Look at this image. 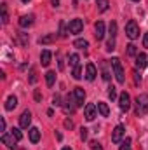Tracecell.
<instances>
[{"mask_svg": "<svg viewBox=\"0 0 148 150\" xmlns=\"http://www.w3.org/2000/svg\"><path fill=\"white\" fill-rule=\"evenodd\" d=\"M28 134H30V142L32 143H38L40 142V131H38V127H30Z\"/></svg>", "mask_w": 148, "mask_h": 150, "instance_id": "obj_18", "label": "cell"}, {"mask_svg": "<svg viewBox=\"0 0 148 150\" xmlns=\"http://www.w3.org/2000/svg\"><path fill=\"white\" fill-rule=\"evenodd\" d=\"M87 134H89V129L82 127V129H80V140H82V142H85V140H87Z\"/></svg>", "mask_w": 148, "mask_h": 150, "instance_id": "obj_36", "label": "cell"}, {"mask_svg": "<svg viewBox=\"0 0 148 150\" xmlns=\"http://www.w3.org/2000/svg\"><path fill=\"white\" fill-rule=\"evenodd\" d=\"M140 145L141 150H148V131H143L141 136H140Z\"/></svg>", "mask_w": 148, "mask_h": 150, "instance_id": "obj_21", "label": "cell"}, {"mask_svg": "<svg viewBox=\"0 0 148 150\" xmlns=\"http://www.w3.org/2000/svg\"><path fill=\"white\" fill-rule=\"evenodd\" d=\"M75 108H78V107H77V101H75L73 93H70V94H66V98H65V110L70 112V113H73Z\"/></svg>", "mask_w": 148, "mask_h": 150, "instance_id": "obj_8", "label": "cell"}, {"mask_svg": "<svg viewBox=\"0 0 148 150\" xmlns=\"http://www.w3.org/2000/svg\"><path fill=\"white\" fill-rule=\"evenodd\" d=\"M96 75H98L96 67H94L92 63H89V65L85 67V79H87V80H94V79H96Z\"/></svg>", "mask_w": 148, "mask_h": 150, "instance_id": "obj_14", "label": "cell"}, {"mask_svg": "<svg viewBox=\"0 0 148 150\" xmlns=\"http://www.w3.org/2000/svg\"><path fill=\"white\" fill-rule=\"evenodd\" d=\"M73 96L75 101H77V107H84V101H85V91L82 87H75L73 89Z\"/></svg>", "mask_w": 148, "mask_h": 150, "instance_id": "obj_9", "label": "cell"}, {"mask_svg": "<svg viewBox=\"0 0 148 150\" xmlns=\"http://www.w3.org/2000/svg\"><path fill=\"white\" fill-rule=\"evenodd\" d=\"M52 5H54V7H58V5H59V0H52Z\"/></svg>", "mask_w": 148, "mask_h": 150, "instance_id": "obj_45", "label": "cell"}, {"mask_svg": "<svg viewBox=\"0 0 148 150\" xmlns=\"http://www.w3.org/2000/svg\"><path fill=\"white\" fill-rule=\"evenodd\" d=\"M21 2H23V4H28V2H30V0H21Z\"/></svg>", "mask_w": 148, "mask_h": 150, "instance_id": "obj_47", "label": "cell"}, {"mask_svg": "<svg viewBox=\"0 0 148 150\" xmlns=\"http://www.w3.org/2000/svg\"><path fill=\"white\" fill-rule=\"evenodd\" d=\"M108 98H110L111 101H113V100H117V87H113V86L108 87Z\"/></svg>", "mask_w": 148, "mask_h": 150, "instance_id": "obj_31", "label": "cell"}, {"mask_svg": "<svg viewBox=\"0 0 148 150\" xmlns=\"http://www.w3.org/2000/svg\"><path fill=\"white\" fill-rule=\"evenodd\" d=\"M65 127L72 129V127H73V122H72V120H65Z\"/></svg>", "mask_w": 148, "mask_h": 150, "instance_id": "obj_43", "label": "cell"}, {"mask_svg": "<svg viewBox=\"0 0 148 150\" xmlns=\"http://www.w3.org/2000/svg\"><path fill=\"white\" fill-rule=\"evenodd\" d=\"M94 35H96L98 40H101V38L105 37V23L103 21H98L94 25Z\"/></svg>", "mask_w": 148, "mask_h": 150, "instance_id": "obj_13", "label": "cell"}, {"mask_svg": "<svg viewBox=\"0 0 148 150\" xmlns=\"http://www.w3.org/2000/svg\"><path fill=\"white\" fill-rule=\"evenodd\" d=\"M127 54H129V56H138V49H136L134 44H129V45H127Z\"/></svg>", "mask_w": 148, "mask_h": 150, "instance_id": "obj_30", "label": "cell"}, {"mask_svg": "<svg viewBox=\"0 0 148 150\" xmlns=\"http://www.w3.org/2000/svg\"><path fill=\"white\" fill-rule=\"evenodd\" d=\"M110 35H111V37H115V35H117V23H115V21H111V23H110Z\"/></svg>", "mask_w": 148, "mask_h": 150, "instance_id": "obj_37", "label": "cell"}, {"mask_svg": "<svg viewBox=\"0 0 148 150\" xmlns=\"http://www.w3.org/2000/svg\"><path fill=\"white\" fill-rule=\"evenodd\" d=\"M98 112L101 113L103 117H108V115H110V108H108V105H106L105 101H99V103H98Z\"/></svg>", "mask_w": 148, "mask_h": 150, "instance_id": "obj_20", "label": "cell"}, {"mask_svg": "<svg viewBox=\"0 0 148 150\" xmlns=\"http://www.w3.org/2000/svg\"><path fill=\"white\" fill-rule=\"evenodd\" d=\"M72 75H73V79H77V80H78V79H82V67H80V65H78V67H75L73 72H72Z\"/></svg>", "mask_w": 148, "mask_h": 150, "instance_id": "obj_29", "label": "cell"}, {"mask_svg": "<svg viewBox=\"0 0 148 150\" xmlns=\"http://www.w3.org/2000/svg\"><path fill=\"white\" fill-rule=\"evenodd\" d=\"M110 65H111V68H113V75H115L117 82H118V84H124V82H125V77H124V68H122L120 59H118V58H111Z\"/></svg>", "mask_w": 148, "mask_h": 150, "instance_id": "obj_2", "label": "cell"}, {"mask_svg": "<svg viewBox=\"0 0 148 150\" xmlns=\"http://www.w3.org/2000/svg\"><path fill=\"white\" fill-rule=\"evenodd\" d=\"M73 45L77 47V49H87V47H89V42L84 40V38H77V40L73 42Z\"/></svg>", "mask_w": 148, "mask_h": 150, "instance_id": "obj_25", "label": "cell"}, {"mask_svg": "<svg viewBox=\"0 0 148 150\" xmlns=\"http://www.w3.org/2000/svg\"><path fill=\"white\" fill-rule=\"evenodd\" d=\"M89 145H91V149H92V150H103V147H101V143H99L98 140H92V142H91Z\"/></svg>", "mask_w": 148, "mask_h": 150, "instance_id": "obj_33", "label": "cell"}, {"mask_svg": "<svg viewBox=\"0 0 148 150\" xmlns=\"http://www.w3.org/2000/svg\"><path fill=\"white\" fill-rule=\"evenodd\" d=\"M65 26H66V25H65V21H61V23H59V37H61V38H65L66 35H68Z\"/></svg>", "mask_w": 148, "mask_h": 150, "instance_id": "obj_32", "label": "cell"}, {"mask_svg": "<svg viewBox=\"0 0 148 150\" xmlns=\"http://www.w3.org/2000/svg\"><path fill=\"white\" fill-rule=\"evenodd\" d=\"M16 107H18V98H16L14 94H11V96L7 98V101H5V110L11 112V110H14Z\"/></svg>", "mask_w": 148, "mask_h": 150, "instance_id": "obj_17", "label": "cell"}, {"mask_svg": "<svg viewBox=\"0 0 148 150\" xmlns=\"http://www.w3.org/2000/svg\"><path fill=\"white\" fill-rule=\"evenodd\" d=\"M96 5H98V11H99V12H105V11L108 9L110 2H108V0H96Z\"/></svg>", "mask_w": 148, "mask_h": 150, "instance_id": "obj_24", "label": "cell"}, {"mask_svg": "<svg viewBox=\"0 0 148 150\" xmlns=\"http://www.w3.org/2000/svg\"><path fill=\"white\" fill-rule=\"evenodd\" d=\"M52 103H54L56 107H59V105H61V98H59V94H54V98H52Z\"/></svg>", "mask_w": 148, "mask_h": 150, "instance_id": "obj_38", "label": "cell"}, {"mask_svg": "<svg viewBox=\"0 0 148 150\" xmlns=\"http://www.w3.org/2000/svg\"><path fill=\"white\" fill-rule=\"evenodd\" d=\"M125 136V127L122 126V124H118V126H115V129L111 131V142L117 145V143H120L122 142V138Z\"/></svg>", "mask_w": 148, "mask_h": 150, "instance_id": "obj_5", "label": "cell"}, {"mask_svg": "<svg viewBox=\"0 0 148 150\" xmlns=\"http://www.w3.org/2000/svg\"><path fill=\"white\" fill-rule=\"evenodd\" d=\"M118 107H120L122 112H127V110L131 108V96H129L125 91L120 93V96H118Z\"/></svg>", "mask_w": 148, "mask_h": 150, "instance_id": "obj_6", "label": "cell"}, {"mask_svg": "<svg viewBox=\"0 0 148 150\" xmlns=\"http://www.w3.org/2000/svg\"><path fill=\"white\" fill-rule=\"evenodd\" d=\"M68 59H70V67H73V68L80 65V63H78V61H80L78 54H70V56H68Z\"/></svg>", "mask_w": 148, "mask_h": 150, "instance_id": "obj_26", "label": "cell"}, {"mask_svg": "<svg viewBox=\"0 0 148 150\" xmlns=\"http://www.w3.org/2000/svg\"><path fill=\"white\" fill-rule=\"evenodd\" d=\"M61 150H72V149H70V147H63Z\"/></svg>", "mask_w": 148, "mask_h": 150, "instance_id": "obj_46", "label": "cell"}, {"mask_svg": "<svg viewBox=\"0 0 148 150\" xmlns=\"http://www.w3.org/2000/svg\"><path fill=\"white\" fill-rule=\"evenodd\" d=\"M0 14H2V23L7 25L9 23V12H7V4H0Z\"/></svg>", "mask_w": 148, "mask_h": 150, "instance_id": "obj_19", "label": "cell"}, {"mask_svg": "<svg viewBox=\"0 0 148 150\" xmlns=\"http://www.w3.org/2000/svg\"><path fill=\"white\" fill-rule=\"evenodd\" d=\"M0 131H2V133L5 131V119H4V117L0 119Z\"/></svg>", "mask_w": 148, "mask_h": 150, "instance_id": "obj_40", "label": "cell"}, {"mask_svg": "<svg viewBox=\"0 0 148 150\" xmlns=\"http://www.w3.org/2000/svg\"><path fill=\"white\" fill-rule=\"evenodd\" d=\"M134 80H136V84H140V82H141V77L138 75V72H134Z\"/></svg>", "mask_w": 148, "mask_h": 150, "instance_id": "obj_44", "label": "cell"}, {"mask_svg": "<svg viewBox=\"0 0 148 150\" xmlns=\"http://www.w3.org/2000/svg\"><path fill=\"white\" fill-rule=\"evenodd\" d=\"M143 45H145V47L148 49V32L145 33V35H143Z\"/></svg>", "mask_w": 148, "mask_h": 150, "instance_id": "obj_42", "label": "cell"}, {"mask_svg": "<svg viewBox=\"0 0 148 150\" xmlns=\"http://www.w3.org/2000/svg\"><path fill=\"white\" fill-rule=\"evenodd\" d=\"M125 35L131 38V40L138 38V35H140V26H138L136 21H129V23L125 25Z\"/></svg>", "mask_w": 148, "mask_h": 150, "instance_id": "obj_3", "label": "cell"}, {"mask_svg": "<svg viewBox=\"0 0 148 150\" xmlns=\"http://www.w3.org/2000/svg\"><path fill=\"white\" fill-rule=\"evenodd\" d=\"M56 38H58V35H56V33H51V35L40 37V38H38V42H40V44H51V42H54Z\"/></svg>", "mask_w": 148, "mask_h": 150, "instance_id": "obj_23", "label": "cell"}, {"mask_svg": "<svg viewBox=\"0 0 148 150\" xmlns=\"http://www.w3.org/2000/svg\"><path fill=\"white\" fill-rule=\"evenodd\" d=\"M30 124H32V113H30V110H25L21 113V117H19V126L23 129H28Z\"/></svg>", "mask_w": 148, "mask_h": 150, "instance_id": "obj_10", "label": "cell"}, {"mask_svg": "<svg viewBox=\"0 0 148 150\" xmlns=\"http://www.w3.org/2000/svg\"><path fill=\"white\" fill-rule=\"evenodd\" d=\"M84 30V21L80 19V18H75L70 21V25H68V33H72V35H77V33H80Z\"/></svg>", "mask_w": 148, "mask_h": 150, "instance_id": "obj_4", "label": "cell"}, {"mask_svg": "<svg viewBox=\"0 0 148 150\" xmlns=\"http://www.w3.org/2000/svg\"><path fill=\"white\" fill-rule=\"evenodd\" d=\"M148 113V94L143 93L136 98V115L138 117H143Z\"/></svg>", "mask_w": 148, "mask_h": 150, "instance_id": "obj_1", "label": "cell"}, {"mask_svg": "<svg viewBox=\"0 0 148 150\" xmlns=\"http://www.w3.org/2000/svg\"><path fill=\"white\" fill-rule=\"evenodd\" d=\"M132 2H140V0H132Z\"/></svg>", "mask_w": 148, "mask_h": 150, "instance_id": "obj_48", "label": "cell"}, {"mask_svg": "<svg viewBox=\"0 0 148 150\" xmlns=\"http://www.w3.org/2000/svg\"><path fill=\"white\" fill-rule=\"evenodd\" d=\"M103 79H105V80H110V72H108L106 68H103Z\"/></svg>", "mask_w": 148, "mask_h": 150, "instance_id": "obj_39", "label": "cell"}, {"mask_svg": "<svg viewBox=\"0 0 148 150\" xmlns=\"http://www.w3.org/2000/svg\"><path fill=\"white\" fill-rule=\"evenodd\" d=\"M148 58H147V54L145 52H140L138 56H136V68H140V70H143L145 67L148 65V61H147Z\"/></svg>", "mask_w": 148, "mask_h": 150, "instance_id": "obj_15", "label": "cell"}, {"mask_svg": "<svg viewBox=\"0 0 148 150\" xmlns=\"http://www.w3.org/2000/svg\"><path fill=\"white\" fill-rule=\"evenodd\" d=\"M108 52H111L113 49H115V37H110L108 38V42H106V47H105Z\"/></svg>", "mask_w": 148, "mask_h": 150, "instance_id": "obj_28", "label": "cell"}, {"mask_svg": "<svg viewBox=\"0 0 148 150\" xmlns=\"http://www.w3.org/2000/svg\"><path fill=\"white\" fill-rule=\"evenodd\" d=\"M33 19H35L33 14H25V16L19 18V26H21V28H28V26L33 25Z\"/></svg>", "mask_w": 148, "mask_h": 150, "instance_id": "obj_12", "label": "cell"}, {"mask_svg": "<svg viewBox=\"0 0 148 150\" xmlns=\"http://www.w3.org/2000/svg\"><path fill=\"white\" fill-rule=\"evenodd\" d=\"M51 58H52V52L51 51H42V54H40V63H42V67H49L51 65Z\"/></svg>", "mask_w": 148, "mask_h": 150, "instance_id": "obj_16", "label": "cell"}, {"mask_svg": "<svg viewBox=\"0 0 148 150\" xmlns=\"http://www.w3.org/2000/svg\"><path fill=\"white\" fill-rule=\"evenodd\" d=\"M33 96H35V101H40V100H42V93H40V91H35V94H33Z\"/></svg>", "mask_w": 148, "mask_h": 150, "instance_id": "obj_41", "label": "cell"}, {"mask_svg": "<svg viewBox=\"0 0 148 150\" xmlns=\"http://www.w3.org/2000/svg\"><path fill=\"white\" fill-rule=\"evenodd\" d=\"M28 80H30V84H35V82H37V74H35V68H32V70H30V79H28Z\"/></svg>", "mask_w": 148, "mask_h": 150, "instance_id": "obj_35", "label": "cell"}, {"mask_svg": "<svg viewBox=\"0 0 148 150\" xmlns=\"http://www.w3.org/2000/svg\"><path fill=\"white\" fill-rule=\"evenodd\" d=\"M96 112H98V107L94 105V103H87L85 105V108H84V117H85V120H94V117H96Z\"/></svg>", "mask_w": 148, "mask_h": 150, "instance_id": "obj_7", "label": "cell"}, {"mask_svg": "<svg viewBox=\"0 0 148 150\" xmlns=\"http://www.w3.org/2000/svg\"><path fill=\"white\" fill-rule=\"evenodd\" d=\"M54 82H56V74L54 72H47L45 74V84H47V87H52Z\"/></svg>", "mask_w": 148, "mask_h": 150, "instance_id": "obj_22", "label": "cell"}, {"mask_svg": "<svg viewBox=\"0 0 148 150\" xmlns=\"http://www.w3.org/2000/svg\"><path fill=\"white\" fill-rule=\"evenodd\" d=\"M2 143H4L7 149L16 150V138H14L12 134L9 136V134H5V133H4V134H2Z\"/></svg>", "mask_w": 148, "mask_h": 150, "instance_id": "obj_11", "label": "cell"}, {"mask_svg": "<svg viewBox=\"0 0 148 150\" xmlns=\"http://www.w3.org/2000/svg\"><path fill=\"white\" fill-rule=\"evenodd\" d=\"M131 149V138H125L124 142H122V147H120V150H129Z\"/></svg>", "mask_w": 148, "mask_h": 150, "instance_id": "obj_34", "label": "cell"}, {"mask_svg": "<svg viewBox=\"0 0 148 150\" xmlns=\"http://www.w3.org/2000/svg\"><path fill=\"white\" fill-rule=\"evenodd\" d=\"M11 134L16 138V142H21V140H23V133H21L18 127H12V129H11Z\"/></svg>", "mask_w": 148, "mask_h": 150, "instance_id": "obj_27", "label": "cell"}]
</instances>
